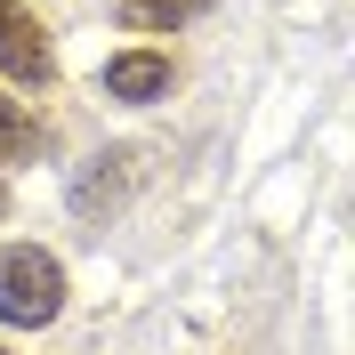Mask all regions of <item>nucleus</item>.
Masks as SVG:
<instances>
[{
    "instance_id": "1",
    "label": "nucleus",
    "mask_w": 355,
    "mask_h": 355,
    "mask_svg": "<svg viewBox=\"0 0 355 355\" xmlns=\"http://www.w3.org/2000/svg\"><path fill=\"white\" fill-rule=\"evenodd\" d=\"M57 315H65V266L49 259L41 243H8L0 250V323L41 331Z\"/></svg>"
},
{
    "instance_id": "2",
    "label": "nucleus",
    "mask_w": 355,
    "mask_h": 355,
    "mask_svg": "<svg viewBox=\"0 0 355 355\" xmlns=\"http://www.w3.org/2000/svg\"><path fill=\"white\" fill-rule=\"evenodd\" d=\"M0 73L24 81V89H49V81H57V49H49L41 17L17 8V0H0Z\"/></svg>"
},
{
    "instance_id": "3",
    "label": "nucleus",
    "mask_w": 355,
    "mask_h": 355,
    "mask_svg": "<svg viewBox=\"0 0 355 355\" xmlns=\"http://www.w3.org/2000/svg\"><path fill=\"white\" fill-rule=\"evenodd\" d=\"M105 97H121V105L170 97V57H162V49H121V57L105 65Z\"/></svg>"
},
{
    "instance_id": "4",
    "label": "nucleus",
    "mask_w": 355,
    "mask_h": 355,
    "mask_svg": "<svg viewBox=\"0 0 355 355\" xmlns=\"http://www.w3.org/2000/svg\"><path fill=\"white\" fill-rule=\"evenodd\" d=\"M121 194H130V154H97L81 178H73V210H81L89 226L113 218V210H121Z\"/></svg>"
},
{
    "instance_id": "5",
    "label": "nucleus",
    "mask_w": 355,
    "mask_h": 355,
    "mask_svg": "<svg viewBox=\"0 0 355 355\" xmlns=\"http://www.w3.org/2000/svg\"><path fill=\"white\" fill-rule=\"evenodd\" d=\"M113 17L130 24V33H170V24L194 17V0H113Z\"/></svg>"
},
{
    "instance_id": "6",
    "label": "nucleus",
    "mask_w": 355,
    "mask_h": 355,
    "mask_svg": "<svg viewBox=\"0 0 355 355\" xmlns=\"http://www.w3.org/2000/svg\"><path fill=\"white\" fill-rule=\"evenodd\" d=\"M33 146H41V121H33V113H17V97H0V162L33 154Z\"/></svg>"
},
{
    "instance_id": "7",
    "label": "nucleus",
    "mask_w": 355,
    "mask_h": 355,
    "mask_svg": "<svg viewBox=\"0 0 355 355\" xmlns=\"http://www.w3.org/2000/svg\"><path fill=\"white\" fill-rule=\"evenodd\" d=\"M0 210H8V186H0Z\"/></svg>"
},
{
    "instance_id": "8",
    "label": "nucleus",
    "mask_w": 355,
    "mask_h": 355,
    "mask_svg": "<svg viewBox=\"0 0 355 355\" xmlns=\"http://www.w3.org/2000/svg\"><path fill=\"white\" fill-rule=\"evenodd\" d=\"M0 355H8V347H0Z\"/></svg>"
}]
</instances>
